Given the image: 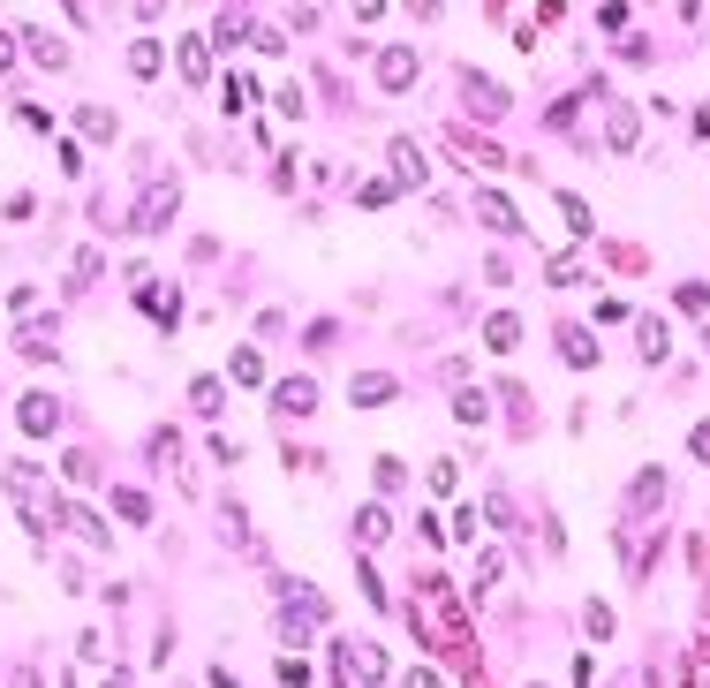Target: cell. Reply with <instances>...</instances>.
Masks as SVG:
<instances>
[{
  "instance_id": "obj_45",
  "label": "cell",
  "mask_w": 710,
  "mask_h": 688,
  "mask_svg": "<svg viewBox=\"0 0 710 688\" xmlns=\"http://www.w3.org/2000/svg\"><path fill=\"white\" fill-rule=\"evenodd\" d=\"M688 129H695V137H710V106H695V121H688Z\"/></svg>"
},
{
  "instance_id": "obj_48",
  "label": "cell",
  "mask_w": 710,
  "mask_h": 688,
  "mask_svg": "<svg viewBox=\"0 0 710 688\" xmlns=\"http://www.w3.org/2000/svg\"><path fill=\"white\" fill-rule=\"evenodd\" d=\"M99 688H129V673H106V681H99Z\"/></svg>"
},
{
  "instance_id": "obj_33",
  "label": "cell",
  "mask_w": 710,
  "mask_h": 688,
  "mask_svg": "<svg viewBox=\"0 0 710 688\" xmlns=\"http://www.w3.org/2000/svg\"><path fill=\"white\" fill-rule=\"evenodd\" d=\"M242 38H250V23H242V16H235V8H227V16H220V23H212V46H242Z\"/></svg>"
},
{
  "instance_id": "obj_27",
  "label": "cell",
  "mask_w": 710,
  "mask_h": 688,
  "mask_svg": "<svg viewBox=\"0 0 710 688\" xmlns=\"http://www.w3.org/2000/svg\"><path fill=\"white\" fill-rule=\"evenodd\" d=\"M393 197H401V182H393V174H386V182H355V205H363V212L393 205Z\"/></svg>"
},
{
  "instance_id": "obj_43",
  "label": "cell",
  "mask_w": 710,
  "mask_h": 688,
  "mask_svg": "<svg viewBox=\"0 0 710 688\" xmlns=\"http://www.w3.org/2000/svg\"><path fill=\"white\" fill-rule=\"evenodd\" d=\"M408 688H446V681H439L431 666H408Z\"/></svg>"
},
{
  "instance_id": "obj_41",
  "label": "cell",
  "mask_w": 710,
  "mask_h": 688,
  "mask_svg": "<svg viewBox=\"0 0 710 688\" xmlns=\"http://www.w3.org/2000/svg\"><path fill=\"white\" fill-rule=\"evenodd\" d=\"M688 454H695V462H710V424H695V431H688Z\"/></svg>"
},
{
  "instance_id": "obj_38",
  "label": "cell",
  "mask_w": 710,
  "mask_h": 688,
  "mask_svg": "<svg viewBox=\"0 0 710 688\" xmlns=\"http://www.w3.org/2000/svg\"><path fill=\"white\" fill-rule=\"evenodd\" d=\"M590 310H597V326H620V318H627V303H620V295H597Z\"/></svg>"
},
{
  "instance_id": "obj_37",
  "label": "cell",
  "mask_w": 710,
  "mask_h": 688,
  "mask_svg": "<svg viewBox=\"0 0 710 688\" xmlns=\"http://www.w3.org/2000/svg\"><path fill=\"white\" fill-rule=\"evenodd\" d=\"M16 121L31 129V137H53V114H46V106H16Z\"/></svg>"
},
{
  "instance_id": "obj_34",
  "label": "cell",
  "mask_w": 710,
  "mask_h": 688,
  "mask_svg": "<svg viewBox=\"0 0 710 688\" xmlns=\"http://www.w3.org/2000/svg\"><path fill=\"white\" fill-rule=\"evenodd\" d=\"M114 515H129V522H152V499H144V492H114Z\"/></svg>"
},
{
  "instance_id": "obj_5",
  "label": "cell",
  "mask_w": 710,
  "mask_h": 688,
  "mask_svg": "<svg viewBox=\"0 0 710 688\" xmlns=\"http://www.w3.org/2000/svg\"><path fill=\"white\" fill-rule=\"evenodd\" d=\"M469 205H476V220H484V227H499V235H522V212H514L507 197L491 190V182H476V197H469Z\"/></svg>"
},
{
  "instance_id": "obj_28",
  "label": "cell",
  "mask_w": 710,
  "mask_h": 688,
  "mask_svg": "<svg viewBox=\"0 0 710 688\" xmlns=\"http://www.w3.org/2000/svg\"><path fill=\"white\" fill-rule=\"evenodd\" d=\"M76 129H84L91 144H114V114H106V106H84V114H76Z\"/></svg>"
},
{
  "instance_id": "obj_46",
  "label": "cell",
  "mask_w": 710,
  "mask_h": 688,
  "mask_svg": "<svg viewBox=\"0 0 710 688\" xmlns=\"http://www.w3.org/2000/svg\"><path fill=\"white\" fill-rule=\"evenodd\" d=\"M212 688H242V681H235V673H227V666H212Z\"/></svg>"
},
{
  "instance_id": "obj_9",
  "label": "cell",
  "mask_w": 710,
  "mask_h": 688,
  "mask_svg": "<svg viewBox=\"0 0 710 688\" xmlns=\"http://www.w3.org/2000/svg\"><path fill=\"white\" fill-rule=\"evenodd\" d=\"M16 38H23V46H31V61H38V69H46V76H61L68 61H76V53H68V38H53V31H16Z\"/></svg>"
},
{
  "instance_id": "obj_10",
  "label": "cell",
  "mask_w": 710,
  "mask_h": 688,
  "mask_svg": "<svg viewBox=\"0 0 710 688\" xmlns=\"http://www.w3.org/2000/svg\"><path fill=\"white\" fill-rule=\"evenodd\" d=\"M280 605H295L303 620H333V605H325L318 583H295V575H280Z\"/></svg>"
},
{
  "instance_id": "obj_23",
  "label": "cell",
  "mask_w": 710,
  "mask_h": 688,
  "mask_svg": "<svg viewBox=\"0 0 710 688\" xmlns=\"http://www.w3.org/2000/svg\"><path fill=\"white\" fill-rule=\"evenodd\" d=\"M272 628H280V643H288V651H303V643H310V628H318V620H303V613H295V605H280V620H272Z\"/></svg>"
},
{
  "instance_id": "obj_1",
  "label": "cell",
  "mask_w": 710,
  "mask_h": 688,
  "mask_svg": "<svg viewBox=\"0 0 710 688\" xmlns=\"http://www.w3.org/2000/svg\"><path fill=\"white\" fill-rule=\"evenodd\" d=\"M16 431L23 439H53V431H61V401L53 394H23L16 401Z\"/></svg>"
},
{
  "instance_id": "obj_3",
  "label": "cell",
  "mask_w": 710,
  "mask_h": 688,
  "mask_svg": "<svg viewBox=\"0 0 710 688\" xmlns=\"http://www.w3.org/2000/svg\"><path fill=\"white\" fill-rule=\"evenodd\" d=\"M53 522H61V530H76L91 552H106V545H114V530H106V522L91 515V507H68V499H53Z\"/></svg>"
},
{
  "instance_id": "obj_21",
  "label": "cell",
  "mask_w": 710,
  "mask_h": 688,
  "mask_svg": "<svg viewBox=\"0 0 710 688\" xmlns=\"http://www.w3.org/2000/svg\"><path fill=\"white\" fill-rule=\"evenodd\" d=\"M227 379L235 386H265V356H257V348H235V356H227Z\"/></svg>"
},
{
  "instance_id": "obj_47",
  "label": "cell",
  "mask_w": 710,
  "mask_h": 688,
  "mask_svg": "<svg viewBox=\"0 0 710 688\" xmlns=\"http://www.w3.org/2000/svg\"><path fill=\"white\" fill-rule=\"evenodd\" d=\"M8 53H16V38H8V31H0V69H16V61H8Z\"/></svg>"
},
{
  "instance_id": "obj_50",
  "label": "cell",
  "mask_w": 710,
  "mask_h": 688,
  "mask_svg": "<svg viewBox=\"0 0 710 688\" xmlns=\"http://www.w3.org/2000/svg\"><path fill=\"white\" fill-rule=\"evenodd\" d=\"M529 688H544V681H529Z\"/></svg>"
},
{
  "instance_id": "obj_8",
  "label": "cell",
  "mask_w": 710,
  "mask_h": 688,
  "mask_svg": "<svg viewBox=\"0 0 710 688\" xmlns=\"http://www.w3.org/2000/svg\"><path fill=\"white\" fill-rule=\"evenodd\" d=\"M386 152H393V182H401V190H423V182H431V159H423L408 137H393Z\"/></svg>"
},
{
  "instance_id": "obj_26",
  "label": "cell",
  "mask_w": 710,
  "mask_h": 688,
  "mask_svg": "<svg viewBox=\"0 0 710 688\" xmlns=\"http://www.w3.org/2000/svg\"><path fill=\"white\" fill-rule=\"evenodd\" d=\"M454 416H461V424H491V394L461 386V394H454Z\"/></svg>"
},
{
  "instance_id": "obj_30",
  "label": "cell",
  "mask_w": 710,
  "mask_h": 688,
  "mask_svg": "<svg viewBox=\"0 0 710 688\" xmlns=\"http://www.w3.org/2000/svg\"><path fill=\"white\" fill-rule=\"evenodd\" d=\"M250 99H257V84H250V76H227V84H220V106H227V114H242Z\"/></svg>"
},
{
  "instance_id": "obj_35",
  "label": "cell",
  "mask_w": 710,
  "mask_h": 688,
  "mask_svg": "<svg viewBox=\"0 0 710 688\" xmlns=\"http://www.w3.org/2000/svg\"><path fill=\"white\" fill-rule=\"evenodd\" d=\"M544 273H552V288H567V280H582V258H575V250H559V258L544 265Z\"/></svg>"
},
{
  "instance_id": "obj_24",
  "label": "cell",
  "mask_w": 710,
  "mask_h": 688,
  "mask_svg": "<svg viewBox=\"0 0 710 688\" xmlns=\"http://www.w3.org/2000/svg\"><path fill=\"white\" fill-rule=\"evenodd\" d=\"M189 409H197V416H220L227 409V386L220 379H197V386H189Z\"/></svg>"
},
{
  "instance_id": "obj_39",
  "label": "cell",
  "mask_w": 710,
  "mask_h": 688,
  "mask_svg": "<svg viewBox=\"0 0 710 688\" xmlns=\"http://www.w3.org/2000/svg\"><path fill=\"white\" fill-rule=\"evenodd\" d=\"M401 484H408V469H401V462L386 454V462H378V492H401Z\"/></svg>"
},
{
  "instance_id": "obj_7",
  "label": "cell",
  "mask_w": 710,
  "mask_h": 688,
  "mask_svg": "<svg viewBox=\"0 0 710 688\" xmlns=\"http://www.w3.org/2000/svg\"><path fill=\"white\" fill-rule=\"evenodd\" d=\"M605 144H612V152H635V144H643V114L612 99V106H605Z\"/></svg>"
},
{
  "instance_id": "obj_44",
  "label": "cell",
  "mask_w": 710,
  "mask_h": 688,
  "mask_svg": "<svg viewBox=\"0 0 710 688\" xmlns=\"http://www.w3.org/2000/svg\"><path fill=\"white\" fill-rule=\"evenodd\" d=\"M8 688H46V681H38V666H16V681H8Z\"/></svg>"
},
{
  "instance_id": "obj_18",
  "label": "cell",
  "mask_w": 710,
  "mask_h": 688,
  "mask_svg": "<svg viewBox=\"0 0 710 688\" xmlns=\"http://www.w3.org/2000/svg\"><path fill=\"white\" fill-rule=\"evenodd\" d=\"M461 91H469V106H484V114H507V91H499V84H491V76H461Z\"/></svg>"
},
{
  "instance_id": "obj_14",
  "label": "cell",
  "mask_w": 710,
  "mask_h": 688,
  "mask_svg": "<svg viewBox=\"0 0 710 688\" xmlns=\"http://www.w3.org/2000/svg\"><path fill=\"white\" fill-rule=\"evenodd\" d=\"M340 666H355V673H363V681H386V651H378V643H340Z\"/></svg>"
},
{
  "instance_id": "obj_49",
  "label": "cell",
  "mask_w": 710,
  "mask_h": 688,
  "mask_svg": "<svg viewBox=\"0 0 710 688\" xmlns=\"http://www.w3.org/2000/svg\"><path fill=\"white\" fill-rule=\"evenodd\" d=\"M703 356H710V333H703Z\"/></svg>"
},
{
  "instance_id": "obj_42",
  "label": "cell",
  "mask_w": 710,
  "mask_h": 688,
  "mask_svg": "<svg viewBox=\"0 0 710 688\" xmlns=\"http://www.w3.org/2000/svg\"><path fill=\"white\" fill-rule=\"evenodd\" d=\"M348 8H355V23H371V16H386L393 0H348Z\"/></svg>"
},
{
  "instance_id": "obj_11",
  "label": "cell",
  "mask_w": 710,
  "mask_h": 688,
  "mask_svg": "<svg viewBox=\"0 0 710 688\" xmlns=\"http://www.w3.org/2000/svg\"><path fill=\"white\" fill-rule=\"evenodd\" d=\"M650 507H665V469H635V484H627V515H650Z\"/></svg>"
},
{
  "instance_id": "obj_17",
  "label": "cell",
  "mask_w": 710,
  "mask_h": 688,
  "mask_svg": "<svg viewBox=\"0 0 710 688\" xmlns=\"http://www.w3.org/2000/svg\"><path fill=\"white\" fill-rule=\"evenodd\" d=\"M386 530H393L386 507H355V522H348V537H363V545H386Z\"/></svg>"
},
{
  "instance_id": "obj_13",
  "label": "cell",
  "mask_w": 710,
  "mask_h": 688,
  "mask_svg": "<svg viewBox=\"0 0 710 688\" xmlns=\"http://www.w3.org/2000/svg\"><path fill=\"white\" fill-rule=\"evenodd\" d=\"M401 394V379H386V371H363V379H348V401L355 409H378V401Z\"/></svg>"
},
{
  "instance_id": "obj_36",
  "label": "cell",
  "mask_w": 710,
  "mask_h": 688,
  "mask_svg": "<svg viewBox=\"0 0 710 688\" xmlns=\"http://www.w3.org/2000/svg\"><path fill=\"white\" fill-rule=\"evenodd\" d=\"M680 310H688V318H710V288H703V280H688V288H680Z\"/></svg>"
},
{
  "instance_id": "obj_12",
  "label": "cell",
  "mask_w": 710,
  "mask_h": 688,
  "mask_svg": "<svg viewBox=\"0 0 710 688\" xmlns=\"http://www.w3.org/2000/svg\"><path fill=\"white\" fill-rule=\"evenodd\" d=\"M446 152L469 159V167H507V152H499V144H484V137H469V129H446Z\"/></svg>"
},
{
  "instance_id": "obj_20",
  "label": "cell",
  "mask_w": 710,
  "mask_h": 688,
  "mask_svg": "<svg viewBox=\"0 0 710 688\" xmlns=\"http://www.w3.org/2000/svg\"><path fill=\"white\" fill-rule=\"evenodd\" d=\"M182 76H189V84L212 76V38H182Z\"/></svg>"
},
{
  "instance_id": "obj_22",
  "label": "cell",
  "mask_w": 710,
  "mask_h": 688,
  "mask_svg": "<svg viewBox=\"0 0 710 688\" xmlns=\"http://www.w3.org/2000/svg\"><path fill=\"white\" fill-rule=\"evenodd\" d=\"M635 333H643V356H650V363H665V356H673V326H665V318H643Z\"/></svg>"
},
{
  "instance_id": "obj_15",
  "label": "cell",
  "mask_w": 710,
  "mask_h": 688,
  "mask_svg": "<svg viewBox=\"0 0 710 688\" xmlns=\"http://www.w3.org/2000/svg\"><path fill=\"white\" fill-rule=\"evenodd\" d=\"M559 356L575 363V371H597V363H605V356H597V341H590L582 326H559Z\"/></svg>"
},
{
  "instance_id": "obj_4",
  "label": "cell",
  "mask_w": 710,
  "mask_h": 688,
  "mask_svg": "<svg viewBox=\"0 0 710 688\" xmlns=\"http://www.w3.org/2000/svg\"><path fill=\"white\" fill-rule=\"evenodd\" d=\"M416 76H423L416 46H386V53H378V91H408Z\"/></svg>"
},
{
  "instance_id": "obj_31",
  "label": "cell",
  "mask_w": 710,
  "mask_h": 688,
  "mask_svg": "<svg viewBox=\"0 0 710 688\" xmlns=\"http://www.w3.org/2000/svg\"><path fill=\"white\" fill-rule=\"evenodd\" d=\"M272 681H280V688H310V666H303V651H288V658H280V666H272Z\"/></svg>"
},
{
  "instance_id": "obj_25",
  "label": "cell",
  "mask_w": 710,
  "mask_h": 688,
  "mask_svg": "<svg viewBox=\"0 0 710 688\" xmlns=\"http://www.w3.org/2000/svg\"><path fill=\"white\" fill-rule=\"evenodd\" d=\"M582 628H590V643H612V628H620V620H612L605 598H590V605H582Z\"/></svg>"
},
{
  "instance_id": "obj_2",
  "label": "cell",
  "mask_w": 710,
  "mask_h": 688,
  "mask_svg": "<svg viewBox=\"0 0 710 688\" xmlns=\"http://www.w3.org/2000/svg\"><path fill=\"white\" fill-rule=\"evenodd\" d=\"M310 409H318V379H303V371H295V379L272 386V416H280V424H295V416H310Z\"/></svg>"
},
{
  "instance_id": "obj_29",
  "label": "cell",
  "mask_w": 710,
  "mask_h": 688,
  "mask_svg": "<svg viewBox=\"0 0 710 688\" xmlns=\"http://www.w3.org/2000/svg\"><path fill=\"white\" fill-rule=\"evenodd\" d=\"M129 76H144V84L159 76V46H152V38H136V46H129Z\"/></svg>"
},
{
  "instance_id": "obj_16",
  "label": "cell",
  "mask_w": 710,
  "mask_h": 688,
  "mask_svg": "<svg viewBox=\"0 0 710 688\" xmlns=\"http://www.w3.org/2000/svg\"><path fill=\"white\" fill-rule=\"evenodd\" d=\"M514 341H522V318H514V310H491V318H484V348H491V356H507Z\"/></svg>"
},
{
  "instance_id": "obj_19",
  "label": "cell",
  "mask_w": 710,
  "mask_h": 688,
  "mask_svg": "<svg viewBox=\"0 0 710 688\" xmlns=\"http://www.w3.org/2000/svg\"><path fill=\"white\" fill-rule=\"evenodd\" d=\"M144 318H152V326H182V295H167V288H144Z\"/></svg>"
},
{
  "instance_id": "obj_32",
  "label": "cell",
  "mask_w": 710,
  "mask_h": 688,
  "mask_svg": "<svg viewBox=\"0 0 710 688\" xmlns=\"http://www.w3.org/2000/svg\"><path fill=\"white\" fill-rule=\"evenodd\" d=\"M559 212H567V227H575V235H582V242H590V205H582V197H575V190H559Z\"/></svg>"
},
{
  "instance_id": "obj_40",
  "label": "cell",
  "mask_w": 710,
  "mask_h": 688,
  "mask_svg": "<svg viewBox=\"0 0 710 688\" xmlns=\"http://www.w3.org/2000/svg\"><path fill=\"white\" fill-rule=\"evenodd\" d=\"M431 492H461V469L454 462H431Z\"/></svg>"
},
{
  "instance_id": "obj_6",
  "label": "cell",
  "mask_w": 710,
  "mask_h": 688,
  "mask_svg": "<svg viewBox=\"0 0 710 688\" xmlns=\"http://www.w3.org/2000/svg\"><path fill=\"white\" fill-rule=\"evenodd\" d=\"M174 212H182V190H174V182H159V190L136 205V220H129V227H136V235H152V227H167Z\"/></svg>"
}]
</instances>
